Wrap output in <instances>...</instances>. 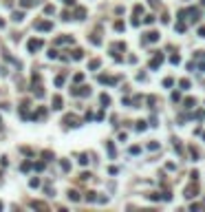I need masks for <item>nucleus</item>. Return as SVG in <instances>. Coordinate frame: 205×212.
Segmentation results:
<instances>
[{"instance_id": "f257e3e1", "label": "nucleus", "mask_w": 205, "mask_h": 212, "mask_svg": "<svg viewBox=\"0 0 205 212\" xmlns=\"http://www.w3.org/2000/svg\"><path fill=\"white\" fill-rule=\"evenodd\" d=\"M42 47H44V40H40V38H31V40L27 42V49H29V53H35V51H40Z\"/></svg>"}, {"instance_id": "f03ea898", "label": "nucleus", "mask_w": 205, "mask_h": 212, "mask_svg": "<svg viewBox=\"0 0 205 212\" xmlns=\"http://www.w3.org/2000/svg\"><path fill=\"white\" fill-rule=\"evenodd\" d=\"M71 93H73V95H82V97H86V95H90V88H88V86H80V88H73Z\"/></svg>"}, {"instance_id": "7ed1b4c3", "label": "nucleus", "mask_w": 205, "mask_h": 212, "mask_svg": "<svg viewBox=\"0 0 205 212\" xmlns=\"http://www.w3.org/2000/svg\"><path fill=\"white\" fill-rule=\"evenodd\" d=\"M64 124H66V126H80V119L75 117V115H66V117H64Z\"/></svg>"}, {"instance_id": "20e7f679", "label": "nucleus", "mask_w": 205, "mask_h": 212, "mask_svg": "<svg viewBox=\"0 0 205 212\" xmlns=\"http://www.w3.org/2000/svg\"><path fill=\"white\" fill-rule=\"evenodd\" d=\"M35 29H38V31H51V29H53V22H38Z\"/></svg>"}, {"instance_id": "39448f33", "label": "nucleus", "mask_w": 205, "mask_h": 212, "mask_svg": "<svg viewBox=\"0 0 205 212\" xmlns=\"http://www.w3.org/2000/svg\"><path fill=\"white\" fill-rule=\"evenodd\" d=\"M62 97H60V95H55V97H53V102H51V106H53V110H62Z\"/></svg>"}, {"instance_id": "423d86ee", "label": "nucleus", "mask_w": 205, "mask_h": 212, "mask_svg": "<svg viewBox=\"0 0 205 212\" xmlns=\"http://www.w3.org/2000/svg\"><path fill=\"white\" fill-rule=\"evenodd\" d=\"M11 20H13V22H22V20H25V11H13V13H11Z\"/></svg>"}, {"instance_id": "0eeeda50", "label": "nucleus", "mask_w": 205, "mask_h": 212, "mask_svg": "<svg viewBox=\"0 0 205 212\" xmlns=\"http://www.w3.org/2000/svg\"><path fill=\"white\" fill-rule=\"evenodd\" d=\"M55 44H73V38L71 35H62V38L55 40Z\"/></svg>"}, {"instance_id": "6e6552de", "label": "nucleus", "mask_w": 205, "mask_h": 212, "mask_svg": "<svg viewBox=\"0 0 205 212\" xmlns=\"http://www.w3.org/2000/svg\"><path fill=\"white\" fill-rule=\"evenodd\" d=\"M157 40H159V33H157V31H150V33L146 35V40H143V42H157Z\"/></svg>"}, {"instance_id": "1a4fd4ad", "label": "nucleus", "mask_w": 205, "mask_h": 212, "mask_svg": "<svg viewBox=\"0 0 205 212\" xmlns=\"http://www.w3.org/2000/svg\"><path fill=\"white\" fill-rule=\"evenodd\" d=\"M42 159H44V161H53V159H55V155L51 153V150H42Z\"/></svg>"}, {"instance_id": "9d476101", "label": "nucleus", "mask_w": 205, "mask_h": 212, "mask_svg": "<svg viewBox=\"0 0 205 212\" xmlns=\"http://www.w3.org/2000/svg\"><path fill=\"white\" fill-rule=\"evenodd\" d=\"M75 18H77V20H84V18H86V9H75Z\"/></svg>"}, {"instance_id": "9b49d317", "label": "nucleus", "mask_w": 205, "mask_h": 212, "mask_svg": "<svg viewBox=\"0 0 205 212\" xmlns=\"http://www.w3.org/2000/svg\"><path fill=\"white\" fill-rule=\"evenodd\" d=\"M194 195H196V186H190V188H185V197H188V199H192Z\"/></svg>"}, {"instance_id": "f8f14e48", "label": "nucleus", "mask_w": 205, "mask_h": 212, "mask_svg": "<svg viewBox=\"0 0 205 212\" xmlns=\"http://www.w3.org/2000/svg\"><path fill=\"white\" fill-rule=\"evenodd\" d=\"M33 93H35V97L40 100V97H44V91H42V86H35L33 84Z\"/></svg>"}, {"instance_id": "ddd939ff", "label": "nucleus", "mask_w": 205, "mask_h": 212, "mask_svg": "<svg viewBox=\"0 0 205 212\" xmlns=\"http://www.w3.org/2000/svg\"><path fill=\"white\" fill-rule=\"evenodd\" d=\"M68 199L71 201H80V192L77 190H68Z\"/></svg>"}, {"instance_id": "4468645a", "label": "nucleus", "mask_w": 205, "mask_h": 212, "mask_svg": "<svg viewBox=\"0 0 205 212\" xmlns=\"http://www.w3.org/2000/svg\"><path fill=\"white\" fill-rule=\"evenodd\" d=\"M29 188H40V179H38V177L29 179Z\"/></svg>"}, {"instance_id": "2eb2a0df", "label": "nucleus", "mask_w": 205, "mask_h": 212, "mask_svg": "<svg viewBox=\"0 0 205 212\" xmlns=\"http://www.w3.org/2000/svg\"><path fill=\"white\" fill-rule=\"evenodd\" d=\"M99 64H102L99 60H90V62H88V68H90V71H95V68H99Z\"/></svg>"}, {"instance_id": "dca6fc26", "label": "nucleus", "mask_w": 205, "mask_h": 212, "mask_svg": "<svg viewBox=\"0 0 205 212\" xmlns=\"http://www.w3.org/2000/svg\"><path fill=\"white\" fill-rule=\"evenodd\" d=\"M60 168L64 170V172H68V170H71V163H68L66 159H62V161H60Z\"/></svg>"}, {"instance_id": "f3484780", "label": "nucleus", "mask_w": 205, "mask_h": 212, "mask_svg": "<svg viewBox=\"0 0 205 212\" xmlns=\"http://www.w3.org/2000/svg\"><path fill=\"white\" fill-rule=\"evenodd\" d=\"M31 168H33V163H31V161H25V163L20 166V170H22V172H29Z\"/></svg>"}, {"instance_id": "a211bd4d", "label": "nucleus", "mask_w": 205, "mask_h": 212, "mask_svg": "<svg viewBox=\"0 0 205 212\" xmlns=\"http://www.w3.org/2000/svg\"><path fill=\"white\" fill-rule=\"evenodd\" d=\"M84 58V51H82V49H75V51H73V60H82Z\"/></svg>"}, {"instance_id": "6ab92c4d", "label": "nucleus", "mask_w": 205, "mask_h": 212, "mask_svg": "<svg viewBox=\"0 0 205 212\" xmlns=\"http://www.w3.org/2000/svg\"><path fill=\"white\" fill-rule=\"evenodd\" d=\"M99 102L104 104V106H108V104H110V97H108V95L104 93V95H99Z\"/></svg>"}, {"instance_id": "aec40b11", "label": "nucleus", "mask_w": 205, "mask_h": 212, "mask_svg": "<svg viewBox=\"0 0 205 212\" xmlns=\"http://www.w3.org/2000/svg\"><path fill=\"white\" fill-rule=\"evenodd\" d=\"M44 13H46V16L55 13V7H53V5H46V7H44Z\"/></svg>"}, {"instance_id": "412c9836", "label": "nucleus", "mask_w": 205, "mask_h": 212, "mask_svg": "<svg viewBox=\"0 0 205 212\" xmlns=\"http://www.w3.org/2000/svg\"><path fill=\"white\" fill-rule=\"evenodd\" d=\"M31 5H33V0H20V7H22V9L31 7Z\"/></svg>"}, {"instance_id": "4be33fe9", "label": "nucleus", "mask_w": 205, "mask_h": 212, "mask_svg": "<svg viewBox=\"0 0 205 212\" xmlns=\"http://www.w3.org/2000/svg\"><path fill=\"white\" fill-rule=\"evenodd\" d=\"M106 148H108V153H110V157H115V146L108 142V144H106Z\"/></svg>"}, {"instance_id": "5701e85b", "label": "nucleus", "mask_w": 205, "mask_h": 212, "mask_svg": "<svg viewBox=\"0 0 205 212\" xmlns=\"http://www.w3.org/2000/svg\"><path fill=\"white\" fill-rule=\"evenodd\" d=\"M181 88L188 91V88H190V80H181Z\"/></svg>"}, {"instance_id": "b1692460", "label": "nucleus", "mask_w": 205, "mask_h": 212, "mask_svg": "<svg viewBox=\"0 0 205 212\" xmlns=\"http://www.w3.org/2000/svg\"><path fill=\"white\" fill-rule=\"evenodd\" d=\"M95 199H97V197H95V192H86V201H90V203H93Z\"/></svg>"}, {"instance_id": "393cba45", "label": "nucleus", "mask_w": 205, "mask_h": 212, "mask_svg": "<svg viewBox=\"0 0 205 212\" xmlns=\"http://www.w3.org/2000/svg\"><path fill=\"white\" fill-rule=\"evenodd\" d=\"M64 84V75H58L55 77V86H62Z\"/></svg>"}, {"instance_id": "a878e982", "label": "nucleus", "mask_w": 205, "mask_h": 212, "mask_svg": "<svg viewBox=\"0 0 205 212\" xmlns=\"http://www.w3.org/2000/svg\"><path fill=\"white\" fill-rule=\"evenodd\" d=\"M143 22H146V25H152V22H155V16H146V18H143Z\"/></svg>"}, {"instance_id": "bb28decb", "label": "nucleus", "mask_w": 205, "mask_h": 212, "mask_svg": "<svg viewBox=\"0 0 205 212\" xmlns=\"http://www.w3.org/2000/svg\"><path fill=\"white\" fill-rule=\"evenodd\" d=\"M46 55H49V58H51V60H55V58H58V51H55V49H51V51H49V53H46Z\"/></svg>"}, {"instance_id": "cd10ccee", "label": "nucleus", "mask_w": 205, "mask_h": 212, "mask_svg": "<svg viewBox=\"0 0 205 212\" xmlns=\"http://www.w3.org/2000/svg\"><path fill=\"white\" fill-rule=\"evenodd\" d=\"M172 84H174L172 77H165V80H163V86H172Z\"/></svg>"}, {"instance_id": "c85d7f7f", "label": "nucleus", "mask_w": 205, "mask_h": 212, "mask_svg": "<svg viewBox=\"0 0 205 212\" xmlns=\"http://www.w3.org/2000/svg\"><path fill=\"white\" fill-rule=\"evenodd\" d=\"M80 163H82V166H86V163H88V157H86V155H80Z\"/></svg>"}, {"instance_id": "c756f323", "label": "nucleus", "mask_w": 205, "mask_h": 212, "mask_svg": "<svg viewBox=\"0 0 205 212\" xmlns=\"http://www.w3.org/2000/svg\"><path fill=\"white\" fill-rule=\"evenodd\" d=\"M115 29H117V31H123V22H121V20H117V22H115Z\"/></svg>"}, {"instance_id": "7c9ffc66", "label": "nucleus", "mask_w": 205, "mask_h": 212, "mask_svg": "<svg viewBox=\"0 0 205 212\" xmlns=\"http://www.w3.org/2000/svg\"><path fill=\"white\" fill-rule=\"evenodd\" d=\"M137 130H146V122H137Z\"/></svg>"}, {"instance_id": "2f4dec72", "label": "nucleus", "mask_w": 205, "mask_h": 212, "mask_svg": "<svg viewBox=\"0 0 205 212\" xmlns=\"http://www.w3.org/2000/svg\"><path fill=\"white\" fill-rule=\"evenodd\" d=\"M33 168H35L38 172H40V170H44V163H42V161H40V163H33Z\"/></svg>"}, {"instance_id": "473e14b6", "label": "nucleus", "mask_w": 205, "mask_h": 212, "mask_svg": "<svg viewBox=\"0 0 205 212\" xmlns=\"http://www.w3.org/2000/svg\"><path fill=\"white\" fill-rule=\"evenodd\" d=\"M176 31H179V33H183V31H185V25H183V22H179V25H176Z\"/></svg>"}, {"instance_id": "72a5a7b5", "label": "nucleus", "mask_w": 205, "mask_h": 212, "mask_svg": "<svg viewBox=\"0 0 205 212\" xmlns=\"http://www.w3.org/2000/svg\"><path fill=\"white\" fill-rule=\"evenodd\" d=\"M90 42H93V44H102V40H99L97 35H93V38H90Z\"/></svg>"}, {"instance_id": "f704fd0d", "label": "nucleus", "mask_w": 205, "mask_h": 212, "mask_svg": "<svg viewBox=\"0 0 205 212\" xmlns=\"http://www.w3.org/2000/svg\"><path fill=\"white\" fill-rule=\"evenodd\" d=\"M130 155H139V146H132V148H130Z\"/></svg>"}, {"instance_id": "c9c22d12", "label": "nucleus", "mask_w": 205, "mask_h": 212, "mask_svg": "<svg viewBox=\"0 0 205 212\" xmlns=\"http://www.w3.org/2000/svg\"><path fill=\"white\" fill-rule=\"evenodd\" d=\"M73 80H75V82H82V80H84V73H77V75H75Z\"/></svg>"}, {"instance_id": "e433bc0d", "label": "nucleus", "mask_w": 205, "mask_h": 212, "mask_svg": "<svg viewBox=\"0 0 205 212\" xmlns=\"http://www.w3.org/2000/svg\"><path fill=\"white\" fill-rule=\"evenodd\" d=\"M179 60H181L179 55H172V58H170V62H172V64H179Z\"/></svg>"}, {"instance_id": "4c0bfd02", "label": "nucleus", "mask_w": 205, "mask_h": 212, "mask_svg": "<svg viewBox=\"0 0 205 212\" xmlns=\"http://www.w3.org/2000/svg\"><path fill=\"white\" fill-rule=\"evenodd\" d=\"M198 35H203V38H205V27H201V29H198Z\"/></svg>"}, {"instance_id": "58836bf2", "label": "nucleus", "mask_w": 205, "mask_h": 212, "mask_svg": "<svg viewBox=\"0 0 205 212\" xmlns=\"http://www.w3.org/2000/svg\"><path fill=\"white\" fill-rule=\"evenodd\" d=\"M62 2H66V5H73V0H62Z\"/></svg>"}, {"instance_id": "ea45409f", "label": "nucleus", "mask_w": 205, "mask_h": 212, "mask_svg": "<svg viewBox=\"0 0 205 212\" xmlns=\"http://www.w3.org/2000/svg\"><path fill=\"white\" fill-rule=\"evenodd\" d=\"M2 27H5V20H0V29H2Z\"/></svg>"}, {"instance_id": "a19ab883", "label": "nucleus", "mask_w": 205, "mask_h": 212, "mask_svg": "<svg viewBox=\"0 0 205 212\" xmlns=\"http://www.w3.org/2000/svg\"><path fill=\"white\" fill-rule=\"evenodd\" d=\"M0 210H2V203H0Z\"/></svg>"}, {"instance_id": "79ce46f5", "label": "nucleus", "mask_w": 205, "mask_h": 212, "mask_svg": "<svg viewBox=\"0 0 205 212\" xmlns=\"http://www.w3.org/2000/svg\"><path fill=\"white\" fill-rule=\"evenodd\" d=\"M0 71H2V68H0Z\"/></svg>"}]
</instances>
